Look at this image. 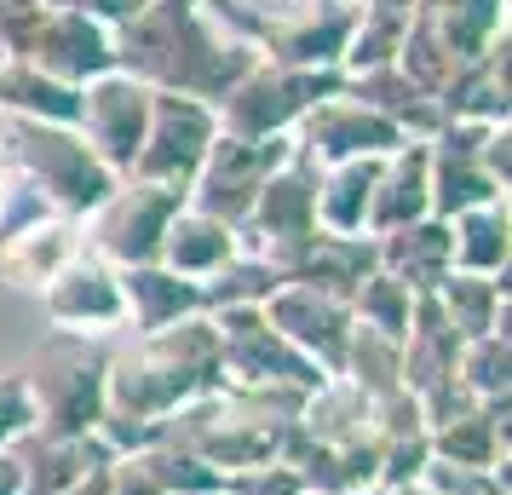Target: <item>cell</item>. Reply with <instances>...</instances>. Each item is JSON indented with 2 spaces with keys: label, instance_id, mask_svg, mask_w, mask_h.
Masks as SVG:
<instances>
[{
  "label": "cell",
  "instance_id": "obj_1",
  "mask_svg": "<svg viewBox=\"0 0 512 495\" xmlns=\"http://www.w3.org/2000/svg\"><path fill=\"white\" fill-rule=\"evenodd\" d=\"M116 35V70L144 81L150 93H179L219 104L242 75L254 70V47H242L202 0H144L139 18Z\"/></svg>",
  "mask_w": 512,
  "mask_h": 495
},
{
  "label": "cell",
  "instance_id": "obj_2",
  "mask_svg": "<svg viewBox=\"0 0 512 495\" xmlns=\"http://www.w3.org/2000/svg\"><path fill=\"white\" fill-rule=\"evenodd\" d=\"M219 386H225L219 329L202 311V317H185L173 329L133 334V340L110 346V363H104V415L110 421L162 426L173 409L208 398Z\"/></svg>",
  "mask_w": 512,
  "mask_h": 495
},
{
  "label": "cell",
  "instance_id": "obj_3",
  "mask_svg": "<svg viewBox=\"0 0 512 495\" xmlns=\"http://www.w3.org/2000/svg\"><path fill=\"white\" fill-rule=\"evenodd\" d=\"M300 403L305 398H265V392H231V386H219L208 398L173 409L162 421L156 444L185 449V455H196L219 478H231V472L282 461V444H288V426L300 415Z\"/></svg>",
  "mask_w": 512,
  "mask_h": 495
},
{
  "label": "cell",
  "instance_id": "obj_4",
  "mask_svg": "<svg viewBox=\"0 0 512 495\" xmlns=\"http://www.w3.org/2000/svg\"><path fill=\"white\" fill-rule=\"evenodd\" d=\"M259 64L340 70L357 24V0H202Z\"/></svg>",
  "mask_w": 512,
  "mask_h": 495
},
{
  "label": "cell",
  "instance_id": "obj_5",
  "mask_svg": "<svg viewBox=\"0 0 512 495\" xmlns=\"http://www.w3.org/2000/svg\"><path fill=\"white\" fill-rule=\"evenodd\" d=\"M0 156H6V167L35 190L52 213H64V219H87V213L121 185L116 173L87 150V139H81L75 127H58V121L0 116Z\"/></svg>",
  "mask_w": 512,
  "mask_h": 495
},
{
  "label": "cell",
  "instance_id": "obj_6",
  "mask_svg": "<svg viewBox=\"0 0 512 495\" xmlns=\"http://www.w3.org/2000/svg\"><path fill=\"white\" fill-rule=\"evenodd\" d=\"M104 363H110L104 340H81V334L58 329L47 334L35 369H24L41 438H93L104 421Z\"/></svg>",
  "mask_w": 512,
  "mask_h": 495
},
{
  "label": "cell",
  "instance_id": "obj_7",
  "mask_svg": "<svg viewBox=\"0 0 512 495\" xmlns=\"http://www.w3.org/2000/svg\"><path fill=\"white\" fill-rule=\"evenodd\" d=\"M219 329V369L231 392H265V398H305L323 386V369L300 357L282 340L259 306H231V311H208Z\"/></svg>",
  "mask_w": 512,
  "mask_h": 495
},
{
  "label": "cell",
  "instance_id": "obj_8",
  "mask_svg": "<svg viewBox=\"0 0 512 495\" xmlns=\"http://www.w3.org/2000/svg\"><path fill=\"white\" fill-rule=\"evenodd\" d=\"M340 70H288V64H254L231 93L213 104L219 133L236 139H294V127L317 98L340 93Z\"/></svg>",
  "mask_w": 512,
  "mask_h": 495
},
{
  "label": "cell",
  "instance_id": "obj_9",
  "mask_svg": "<svg viewBox=\"0 0 512 495\" xmlns=\"http://www.w3.org/2000/svg\"><path fill=\"white\" fill-rule=\"evenodd\" d=\"M311 236H317V162L294 144L288 162L254 196L248 219L236 225V242H242V254H259L282 277V265L294 260Z\"/></svg>",
  "mask_w": 512,
  "mask_h": 495
},
{
  "label": "cell",
  "instance_id": "obj_10",
  "mask_svg": "<svg viewBox=\"0 0 512 495\" xmlns=\"http://www.w3.org/2000/svg\"><path fill=\"white\" fill-rule=\"evenodd\" d=\"M179 208H185V190L121 179V185L81 219V236H87V248H93L98 260H110L116 271L150 265L162 254V236H167V225H173Z\"/></svg>",
  "mask_w": 512,
  "mask_h": 495
},
{
  "label": "cell",
  "instance_id": "obj_11",
  "mask_svg": "<svg viewBox=\"0 0 512 495\" xmlns=\"http://www.w3.org/2000/svg\"><path fill=\"white\" fill-rule=\"evenodd\" d=\"M288 150H294V139H236V133H219L208 144L202 167H196V179H190L185 202L213 213V219H225V225H242L254 196L265 190V179L288 162Z\"/></svg>",
  "mask_w": 512,
  "mask_h": 495
},
{
  "label": "cell",
  "instance_id": "obj_12",
  "mask_svg": "<svg viewBox=\"0 0 512 495\" xmlns=\"http://www.w3.org/2000/svg\"><path fill=\"white\" fill-rule=\"evenodd\" d=\"M219 139V116L202 98H179V93H156L150 98V127H144L139 162L127 179H144V185H173L190 190L196 167L208 156V144Z\"/></svg>",
  "mask_w": 512,
  "mask_h": 495
},
{
  "label": "cell",
  "instance_id": "obj_13",
  "mask_svg": "<svg viewBox=\"0 0 512 495\" xmlns=\"http://www.w3.org/2000/svg\"><path fill=\"white\" fill-rule=\"evenodd\" d=\"M150 87L133 81L127 70H110L81 87V110H75V133L87 139L98 162L110 167L116 179L133 173L139 162V144H144V127H150Z\"/></svg>",
  "mask_w": 512,
  "mask_h": 495
},
{
  "label": "cell",
  "instance_id": "obj_14",
  "mask_svg": "<svg viewBox=\"0 0 512 495\" xmlns=\"http://www.w3.org/2000/svg\"><path fill=\"white\" fill-rule=\"evenodd\" d=\"M41 311L58 334H81V340H116L127 334V306H121V271L98 260L93 248H81L41 294Z\"/></svg>",
  "mask_w": 512,
  "mask_h": 495
},
{
  "label": "cell",
  "instance_id": "obj_15",
  "mask_svg": "<svg viewBox=\"0 0 512 495\" xmlns=\"http://www.w3.org/2000/svg\"><path fill=\"white\" fill-rule=\"evenodd\" d=\"M294 144L317 167H334V162H351V156H392L397 144H409V139L380 110H369L363 98H351L346 81H340V93L317 98L305 110V121L294 127Z\"/></svg>",
  "mask_w": 512,
  "mask_h": 495
},
{
  "label": "cell",
  "instance_id": "obj_16",
  "mask_svg": "<svg viewBox=\"0 0 512 495\" xmlns=\"http://www.w3.org/2000/svg\"><path fill=\"white\" fill-rule=\"evenodd\" d=\"M259 311H265V323H271V329H277L300 357H311L323 375H340L346 346H351V329H357L346 300L317 294V288H300V283H282Z\"/></svg>",
  "mask_w": 512,
  "mask_h": 495
},
{
  "label": "cell",
  "instance_id": "obj_17",
  "mask_svg": "<svg viewBox=\"0 0 512 495\" xmlns=\"http://www.w3.org/2000/svg\"><path fill=\"white\" fill-rule=\"evenodd\" d=\"M24 64H35L41 75L64 81V87H87V81L116 70V35L93 18H81V12L47 6L24 47Z\"/></svg>",
  "mask_w": 512,
  "mask_h": 495
},
{
  "label": "cell",
  "instance_id": "obj_18",
  "mask_svg": "<svg viewBox=\"0 0 512 495\" xmlns=\"http://www.w3.org/2000/svg\"><path fill=\"white\" fill-rule=\"evenodd\" d=\"M87 248L81 236V219H64V213H41L18 231L0 236V283L18 288V294H41V288L64 271Z\"/></svg>",
  "mask_w": 512,
  "mask_h": 495
},
{
  "label": "cell",
  "instance_id": "obj_19",
  "mask_svg": "<svg viewBox=\"0 0 512 495\" xmlns=\"http://www.w3.org/2000/svg\"><path fill=\"white\" fill-rule=\"evenodd\" d=\"M12 455L24 467L18 495H75L110 461V449L98 444V432L93 438H41V432H29V438L12 444Z\"/></svg>",
  "mask_w": 512,
  "mask_h": 495
},
{
  "label": "cell",
  "instance_id": "obj_20",
  "mask_svg": "<svg viewBox=\"0 0 512 495\" xmlns=\"http://www.w3.org/2000/svg\"><path fill=\"white\" fill-rule=\"evenodd\" d=\"M369 271H380L374 236H328V231H317L294 260L282 265V283H300V288H317V294H334V300H351Z\"/></svg>",
  "mask_w": 512,
  "mask_h": 495
},
{
  "label": "cell",
  "instance_id": "obj_21",
  "mask_svg": "<svg viewBox=\"0 0 512 495\" xmlns=\"http://www.w3.org/2000/svg\"><path fill=\"white\" fill-rule=\"evenodd\" d=\"M236 254H242L236 225H225V219H213V213H202V208H190L185 202V208L173 213V225H167L156 265H167L173 277H185V283L202 288L213 271H225Z\"/></svg>",
  "mask_w": 512,
  "mask_h": 495
},
{
  "label": "cell",
  "instance_id": "obj_22",
  "mask_svg": "<svg viewBox=\"0 0 512 495\" xmlns=\"http://www.w3.org/2000/svg\"><path fill=\"white\" fill-rule=\"evenodd\" d=\"M432 213V185H426V139L397 144L392 156H380V179H374L369 202V236L403 231Z\"/></svg>",
  "mask_w": 512,
  "mask_h": 495
},
{
  "label": "cell",
  "instance_id": "obj_23",
  "mask_svg": "<svg viewBox=\"0 0 512 495\" xmlns=\"http://www.w3.org/2000/svg\"><path fill=\"white\" fill-rule=\"evenodd\" d=\"M121 306H127V334H156L185 317H202V288L173 277L167 265H127L121 271Z\"/></svg>",
  "mask_w": 512,
  "mask_h": 495
},
{
  "label": "cell",
  "instance_id": "obj_24",
  "mask_svg": "<svg viewBox=\"0 0 512 495\" xmlns=\"http://www.w3.org/2000/svg\"><path fill=\"white\" fill-rule=\"evenodd\" d=\"M374 254H380V271L397 277L409 294H438V283L449 277V219H415L403 231L374 236Z\"/></svg>",
  "mask_w": 512,
  "mask_h": 495
},
{
  "label": "cell",
  "instance_id": "obj_25",
  "mask_svg": "<svg viewBox=\"0 0 512 495\" xmlns=\"http://www.w3.org/2000/svg\"><path fill=\"white\" fill-rule=\"evenodd\" d=\"M432 461L507 472V398L472 403V409H461V415H449V421L432 426Z\"/></svg>",
  "mask_w": 512,
  "mask_h": 495
},
{
  "label": "cell",
  "instance_id": "obj_26",
  "mask_svg": "<svg viewBox=\"0 0 512 495\" xmlns=\"http://www.w3.org/2000/svg\"><path fill=\"white\" fill-rule=\"evenodd\" d=\"M507 64H512V35L489 41L484 58H472L455 87L443 93V121H484V127H507L512 121V87H507Z\"/></svg>",
  "mask_w": 512,
  "mask_h": 495
},
{
  "label": "cell",
  "instance_id": "obj_27",
  "mask_svg": "<svg viewBox=\"0 0 512 495\" xmlns=\"http://www.w3.org/2000/svg\"><path fill=\"white\" fill-rule=\"evenodd\" d=\"M294 426H300L311 444H328V449L369 444V438H374V403L363 398L346 375H328L317 392H305Z\"/></svg>",
  "mask_w": 512,
  "mask_h": 495
},
{
  "label": "cell",
  "instance_id": "obj_28",
  "mask_svg": "<svg viewBox=\"0 0 512 495\" xmlns=\"http://www.w3.org/2000/svg\"><path fill=\"white\" fill-rule=\"evenodd\" d=\"M380 179V156L317 167V231L328 236H369V202Z\"/></svg>",
  "mask_w": 512,
  "mask_h": 495
},
{
  "label": "cell",
  "instance_id": "obj_29",
  "mask_svg": "<svg viewBox=\"0 0 512 495\" xmlns=\"http://www.w3.org/2000/svg\"><path fill=\"white\" fill-rule=\"evenodd\" d=\"M346 93L363 98L369 110L392 121L403 139H432L443 127V104L438 98H426L415 81H403L397 64H380V70H363V75H346Z\"/></svg>",
  "mask_w": 512,
  "mask_h": 495
},
{
  "label": "cell",
  "instance_id": "obj_30",
  "mask_svg": "<svg viewBox=\"0 0 512 495\" xmlns=\"http://www.w3.org/2000/svg\"><path fill=\"white\" fill-rule=\"evenodd\" d=\"M512 260V213L507 196L466 208L449 219V271H472V277H507Z\"/></svg>",
  "mask_w": 512,
  "mask_h": 495
},
{
  "label": "cell",
  "instance_id": "obj_31",
  "mask_svg": "<svg viewBox=\"0 0 512 495\" xmlns=\"http://www.w3.org/2000/svg\"><path fill=\"white\" fill-rule=\"evenodd\" d=\"M75 110H81V87L52 81V75H41L24 58H0V116L75 127Z\"/></svg>",
  "mask_w": 512,
  "mask_h": 495
},
{
  "label": "cell",
  "instance_id": "obj_32",
  "mask_svg": "<svg viewBox=\"0 0 512 495\" xmlns=\"http://www.w3.org/2000/svg\"><path fill=\"white\" fill-rule=\"evenodd\" d=\"M438 311L449 317V329L461 340L507 329V277H472V271H449L438 283Z\"/></svg>",
  "mask_w": 512,
  "mask_h": 495
},
{
  "label": "cell",
  "instance_id": "obj_33",
  "mask_svg": "<svg viewBox=\"0 0 512 495\" xmlns=\"http://www.w3.org/2000/svg\"><path fill=\"white\" fill-rule=\"evenodd\" d=\"M409 0H357V24H351L346 58H340V75H363L392 64L397 47H403V29H409Z\"/></svg>",
  "mask_w": 512,
  "mask_h": 495
},
{
  "label": "cell",
  "instance_id": "obj_34",
  "mask_svg": "<svg viewBox=\"0 0 512 495\" xmlns=\"http://www.w3.org/2000/svg\"><path fill=\"white\" fill-rule=\"evenodd\" d=\"M455 386H461L472 403H495L512 392V340L507 329L478 334V340H461V363H455Z\"/></svg>",
  "mask_w": 512,
  "mask_h": 495
},
{
  "label": "cell",
  "instance_id": "obj_35",
  "mask_svg": "<svg viewBox=\"0 0 512 495\" xmlns=\"http://www.w3.org/2000/svg\"><path fill=\"white\" fill-rule=\"evenodd\" d=\"M415 300H420V294H409L397 277L369 271L346 306H351V323H357V329H374V334H386V340H403L409 317H415Z\"/></svg>",
  "mask_w": 512,
  "mask_h": 495
},
{
  "label": "cell",
  "instance_id": "obj_36",
  "mask_svg": "<svg viewBox=\"0 0 512 495\" xmlns=\"http://www.w3.org/2000/svg\"><path fill=\"white\" fill-rule=\"evenodd\" d=\"M340 375H346L369 403L403 392V375H397V340H386V334H374V329H351V346H346Z\"/></svg>",
  "mask_w": 512,
  "mask_h": 495
},
{
  "label": "cell",
  "instance_id": "obj_37",
  "mask_svg": "<svg viewBox=\"0 0 512 495\" xmlns=\"http://www.w3.org/2000/svg\"><path fill=\"white\" fill-rule=\"evenodd\" d=\"M282 288V277L259 254H236L225 271H213L202 283V311H231V306H265Z\"/></svg>",
  "mask_w": 512,
  "mask_h": 495
},
{
  "label": "cell",
  "instance_id": "obj_38",
  "mask_svg": "<svg viewBox=\"0 0 512 495\" xmlns=\"http://www.w3.org/2000/svg\"><path fill=\"white\" fill-rule=\"evenodd\" d=\"M139 467L150 472L167 495H213V490H225V478H219V472L202 467L196 455H185V449H173V444L139 449Z\"/></svg>",
  "mask_w": 512,
  "mask_h": 495
},
{
  "label": "cell",
  "instance_id": "obj_39",
  "mask_svg": "<svg viewBox=\"0 0 512 495\" xmlns=\"http://www.w3.org/2000/svg\"><path fill=\"white\" fill-rule=\"evenodd\" d=\"M420 495H507V472L484 467H449V461H426L415 478Z\"/></svg>",
  "mask_w": 512,
  "mask_h": 495
},
{
  "label": "cell",
  "instance_id": "obj_40",
  "mask_svg": "<svg viewBox=\"0 0 512 495\" xmlns=\"http://www.w3.org/2000/svg\"><path fill=\"white\" fill-rule=\"evenodd\" d=\"M35 432V398H29L24 369H0V449Z\"/></svg>",
  "mask_w": 512,
  "mask_h": 495
},
{
  "label": "cell",
  "instance_id": "obj_41",
  "mask_svg": "<svg viewBox=\"0 0 512 495\" xmlns=\"http://www.w3.org/2000/svg\"><path fill=\"white\" fill-rule=\"evenodd\" d=\"M225 490L231 495H300V472L282 467V461H265V467H248V472H231L225 478Z\"/></svg>",
  "mask_w": 512,
  "mask_h": 495
},
{
  "label": "cell",
  "instance_id": "obj_42",
  "mask_svg": "<svg viewBox=\"0 0 512 495\" xmlns=\"http://www.w3.org/2000/svg\"><path fill=\"white\" fill-rule=\"evenodd\" d=\"M47 6H64V12H81V18H93L104 29H121L127 18H139L144 0H47Z\"/></svg>",
  "mask_w": 512,
  "mask_h": 495
},
{
  "label": "cell",
  "instance_id": "obj_43",
  "mask_svg": "<svg viewBox=\"0 0 512 495\" xmlns=\"http://www.w3.org/2000/svg\"><path fill=\"white\" fill-rule=\"evenodd\" d=\"M478 162H484V173H489L501 190L512 185V127H489V133H484V150H478Z\"/></svg>",
  "mask_w": 512,
  "mask_h": 495
},
{
  "label": "cell",
  "instance_id": "obj_44",
  "mask_svg": "<svg viewBox=\"0 0 512 495\" xmlns=\"http://www.w3.org/2000/svg\"><path fill=\"white\" fill-rule=\"evenodd\" d=\"M18 484H24L18 455H12V449H0V495H18Z\"/></svg>",
  "mask_w": 512,
  "mask_h": 495
},
{
  "label": "cell",
  "instance_id": "obj_45",
  "mask_svg": "<svg viewBox=\"0 0 512 495\" xmlns=\"http://www.w3.org/2000/svg\"><path fill=\"white\" fill-rule=\"evenodd\" d=\"M6 202H12V167L0 156V219H6Z\"/></svg>",
  "mask_w": 512,
  "mask_h": 495
},
{
  "label": "cell",
  "instance_id": "obj_46",
  "mask_svg": "<svg viewBox=\"0 0 512 495\" xmlns=\"http://www.w3.org/2000/svg\"><path fill=\"white\" fill-rule=\"evenodd\" d=\"M369 495H420L415 484H409V490H369Z\"/></svg>",
  "mask_w": 512,
  "mask_h": 495
},
{
  "label": "cell",
  "instance_id": "obj_47",
  "mask_svg": "<svg viewBox=\"0 0 512 495\" xmlns=\"http://www.w3.org/2000/svg\"><path fill=\"white\" fill-rule=\"evenodd\" d=\"M213 495H231V490H213Z\"/></svg>",
  "mask_w": 512,
  "mask_h": 495
}]
</instances>
